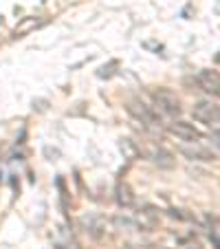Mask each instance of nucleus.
<instances>
[{
	"mask_svg": "<svg viewBox=\"0 0 220 249\" xmlns=\"http://www.w3.org/2000/svg\"><path fill=\"white\" fill-rule=\"evenodd\" d=\"M152 99H154L156 110H161V113L168 115V117H176V115L181 113V99H178V95L174 93V90L156 89L154 93H152Z\"/></svg>",
	"mask_w": 220,
	"mask_h": 249,
	"instance_id": "1",
	"label": "nucleus"
},
{
	"mask_svg": "<svg viewBox=\"0 0 220 249\" xmlns=\"http://www.w3.org/2000/svg\"><path fill=\"white\" fill-rule=\"evenodd\" d=\"M128 113H130L132 117L136 119V122H141L143 126H148V128H159L161 126L159 115H156L154 110L150 108V106H145L143 102H139V99H132V102H128Z\"/></svg>",
	"mask_w": 220,
	"mask_h": 249,
	"instance_id": "2",
	"label": "nucleus"
},
{
	"mask_svg": "<svg viewBox=\"0 0 220 249\" xmlns=\"http://www.w3.org/2000/svg\"><path fill=\"white\" fill-rule=\"evenodd\" d=\"M192 115H194V119L207 124V126H218L220 124V106H216V104H211V102L196 104Z\"/></svg>",
	"mask_w": 220,
	"mask_h": 249,
	"instance_id": "3",
	"label": "nucleus"
},
{
	"mask_svg": "<svg viewBox=\"0 0 220 249\" xmlns=\"http://www.w3.org/2000/svg\"><path fill=\"white\" fill-rule=\"evenodd\" d=\"M196 84L201 86L207 95H220V73L218 71H211V69L198 71Z\"/></svg>",
	"mask_w": 220,
	"mask_h": 249,
	"instance_id": "4",
	"label": "nucleus"
},
{
	"mask_svg": "<svg viewBox=\"0 0 220 249\" xmlns=\"http://www.w3.org/2000/svg\"><path fill=\"white\" fill-rule=\"evenodd\" d=\"M80 225L90 238H102L106 234V218L99 214H84L80 218Z\"/></svg>",
	"mask_w": 220,
	"mask_h": 249,
	"instance_id": "5",
	"label": "nucleus"
},
{
	"mask_svg": "<svg viewBox=\"0 0 220 249\" xmlns=\"http://www.w3.org/2000/svg\"><path fill=\"white\" fill-rule=\"evenodd\" d=\"M145 157L161 170H172L174 163H176V159H174L172 152L165 150V148H161V146H150L148 150H145Z\"/></svg>",
	"mask_w": 220,
	"mask_h": 249,
	"instance_id": "6",
	"label": "nucleus"
},
{
	"mask_svg": "<svg viewBox=\"0 0 220 249\" xmlns=\"http://www.w3.org/2000/svg\"><path fill=\"white\" fill-rule=\"evenodd\" d=\"M168 130H169V135H174L176 139L189 141V143L201 139V130H198L194 124H189V122H174V124H169L168 126Z\"/></svg>",
	"mask_w": 220,
	"mask_h": 249,
	"instance_id": "7",
	"label": "nucleus"
},
{
	"mask_svg": "<svg viewBox=\"0 0 220 249\" xmlns=\"http://www.w3.org/2000/svg\"><path fill=\"white\" fill-rule=\"evenodd\" d=\"M181 152L187 157L189 161H203V163H209V161H216V155L209 150V148L201 146L198 141H192V146H181Z\"/></svg>",
	"mask_w": 220,
	"mask_h": 249,
	"instance_id": "8",
	"label": "nucleus"
},
{
	"mask_svg": "<svg viewBox=\"0 0 220 249\" xmlns=\"http://www.w3.org/2000/svg\"><path fill=\"white\" fill-rule=\"evenodd\" d=\"M115 201H117L119 207H130L135 203V192H132V188L126 181L117 183V188H115Z\"/></svg>",
	"mask_w": 220,
	"mask_h": 249,
	"instance_id": "9",
	"label": "nucleus"
},
{
	"mask_svg": "<svg viewBox=\"0 0 220 249\" xmlns=\"http://www.w3.org/2000/svg\"><path fill=\"white\" fill-rule=\"evenodd\" d=\"M156 223H159V214H156V210H152V207H145L139 214V218H136L139 230H154Z\"/></svg>",
	"mask_w": 220,
	"mask_h": 249,
	"instance_id": "10",
	"label": "nucleus"
},
{
	"mask_svg": "<svg viewBox=\"0 0 220 249\" xmlns=\"http://www.w3.org/2000/svg\"><path fill=\"white\" fill-rule=\"evenodd\" d=\"M40 24V20L35 18V16H29V18H22L18 24H16L14 29V38H22V36H27V33H31L33 29Z\"/></svg>",
	"mask_w": 220,
	"mask_h": 249,
	"instance_id": "11",
	"label": "nucleus"
},
{
	"mask_svg": "<svg viewBox=\"0 0 220 249\" xmlns=\"http://www.w3.org/2000/svg\"><path fill=\"white\" fill-rule=\"evenodd\" d=\"M113 225H115V230L117 231H136L139 230L136 221H132V218H128V216H115Z\"/></svg>",
	"mask_w": 220,
	"mask_h": 249,
	"instance_id": "12",
	"label": "nucleus"
},
{
	"mask_svg": "<svg viewBox=\"0 0 220 249\" xmlns=\"http://www.w3.org/2000/svg\"><path fill=\"white\" fill-rule=\"evenodd\" d=\"M119 148H121V152H123V157H126V159H136V157H139V152H141L130 139H121Z\"/></svg>",
	"mask_w": 220,
	"mask_h": 249,
	"instance_id": "13",
	"label": "nucleus"
},
{
	"mask_svg": "<svg viewBox=\"0 0 220 249\" xmlns=\"http://www.w3.org/2000/svg\"><path fill=\"white\" fill-rule=\"evenodd\" d=\"M211 143L220 150V128H214V130H211Z\"/></svg>",
	"mask_w": 220,
	"mask_h": 249,
	"instance_id": "14",
	"label": "nucleus"
},
{
	"mask_svg": "<svg viewBox=\"0 0 220 249\" xmlns=\"http://www.w3.org/2000/svg\"><path fill=\"white\" fill-rule=\"evenodd\" d=\"M211 240H214V243L218 245V249H220V238H216V236H211Z\"/></svg>",
	"mask_w": 220,
	"mask_h": 249,
	"instance_id": "15",
	"label": "nucleus"
},
{
	"mask_svg": "<svg viewBox=\"0 0 220 249\" xmlns=\"http://www.w3.org/2000/svg\"><path fill=\"white\" fill-rule=\"evenodd\" d=\"M187 249H203V247H198V245H189Z\"/></svg>",
	"mask_w": 220,
	"mask_h": 249,
	"instance_id": "16",
	"label": "nucleus"
},
{
	"mask_svg": "<svg viewBox=\"0 0 220 249\" xmlns=\"http://www.w3.org/2000/svg\"><path fill=\"white\" fill-rule=\"evenodd\" d=\"M216 62H218V64H220V53H218V55H216Z\"/></svg>",
	"mask_w": 220,
	"mask_h": 249,
	"instance_id": "17",
	"label": "nucleus"
}]
</instances>
